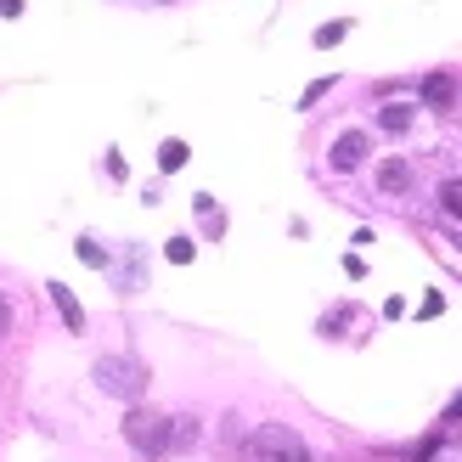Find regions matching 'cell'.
Here are the masks:
<instances>
[{"label": "cell", "instance_id": "obj_10", "mask_svg": "<svg viewBox=\"0 0 462 462\" xmlns=\"http://www.w3.org/2000/svg\"><path fill=\"white\" fill-rule=\"evenodd\" d=\"M170 265H192V237H170Z\"/></svg>", "mask_w": 462, "mask_h": 462}, {"label": "cell", "instance_id": "obj_11", "mask_svg": "<svg viewBox=\"0 0 462 462\" xmlns=\"http://www.w3.org/2000/svg\"><path fill=\"white\" fill-rule=\"evenodd\" d=\"M440 203H446V209L462 220V180H446V187H440Z\"/></svg>", "mask_w": 462, "mask_h": 462}, {"label": "cell", "instance_id": "obj_9", "mask_svg": "<svg viewBox=\"0 0 462 462\" xmlns=\"http://www.w3.org/2000/svg\"><path fill=\"white\" fill-rule=\"evenodd\" d=\"M187 164V142H164L158 147V170H180Z\"/></svg>", "mask_w": 462, "mask_h": 462}, {"label": "cell", "instance_id": "obj_12", "mask_svg": "<svg viewBox=\"0 0 462 462\" xmlns=\"http://www.w3.org/2000/svg\"><path fill=\"white\" fill-rule=\"evenodd\" d=\"M192 440H198V423L192 418H175V451H187Z\"/></svg>", "mask_w": 462, "mask_h": 462}, {"label": "cell", "instance_id": "obj_3", "mask_svg": "<svg viewBox=\"0 0 462 462\" xmlns=\"http://www.w3.org/2000/svg\"><path fill=\"white\" fill-rule=\"evenodd\" d=\"M97 383L107 395H119V401H135L147 389V373L135 361H125V356H107V361H97Z\"/></svg>", "mask_w": 462, "mask_h": 462}, {"label": "cell", "instance_id": "obj_6", "mask_svg": "<svg viewBox=\"0 0 462 462\" xmlns=\"http://www.w3.org/2000/svg\"><path fill=\"white\" fill-rule=\"evenodd\" d=\"M423 102H429V107H451V102H457V85H451L446 74H429V79H423Z\"/></svg>", "mask_w": 462, "mask_h": 462}, {"label": "cell", "instance_id": "obj_5", "mask_svg": "<svg viewBox=\"0 0 462 462\" xmlns=\"http://www.w3.org/2000/svg\"><path fill=\"white\" fill-rule=\"evenodd\" d=\"M378 187L383 192H406L411 187V164H406V158H383V164H378Z\"/></svg>", "mask_w": 462, "mask_h": 462}, {"label": "cell", "instance_id": "obj_4", "mask_svg": "<svg viewBox=\"0 0 462 462\" xmlns=\"http://www.w3.org/2000/svg\"><path fill=\"white\" fill-rule=\"evenodd\" d=\"M361 158H366V135L361 130H344L338 142H333V170H356Z\"/></svg>", "mask_w": 462, "mask_h": 462}, {"label": "cell", "instance_id": "obj_15", "mask_svg": "<svg viewBox=\"0 0 462 462\" xmlns=\"http://www.w3.org/2000/svg\"><path fill=\"white\" fill-rule=\"evenodd\" d=\"M0 12H6V17H23V0H0Z\"/></svg>", "mask_w": 462, "mask_h": 462}, {"label": "cell", "instance_id": "obj_13", "mask_svg": "<svg viewBox=\"0 0 462 462\" xmlns=\"http://www.w3.org/2000/svg\"><path fill=\"white\" fill-rule=\"evenodd\" d=\"M344 40V23H321L316 29V45H338Z\"/></svg>", "mask_w": 462, "mask_h": 462}, {"label": "cell", "instance_id": "obj_16", "mask_svg": "<svg viewBox=\"0 0 462 462\" xmlns=\"http://www.w3.org/2000/svg\"><path fill=\"white\" fill-rule=\"evenodd\" d=\"M0 333H6V299H0Z\"/></svg>", "mask_w": 462, "mask_h": 462}, {"label": "cell", "instance_id": "obj_7", "mask_svg": "<svg viewBox=\"0 0 462 462\" xmlns=\"http://www.w3.org/2000/svg\"><path fill=\"white\" fill-rule=\"evenodd\" d=\"M51 299H57V310H62V321H68V328H74V333H79V328H85V310H79V299H74V293H68L62 282H51Z\"/></svg>", "mask_w": 462, "mask_h": 462}, {"label": "cell", "instance_id": "obj_17", "mask_svg": "<svg viewBox=\"0 0 462 462\" xmlns=\"http://www.w3.org/2000/svg\"><path fill=\"white\" fill-rule=\"evenodd\" d=\"M457 411H462V401H457Z\"/></svg>", "mask_w": 462, "mask_h": 462}, {"label": "cell", "instance_id": "obj_8", "mask_svg": "<svg viewBox=\"0 0 462 462\" xmlns=\"http://www.w3.org/2000/svg\"><path fill=\"white\" fill-rule=\"evenodd\" d=\"M378 125H383L389 135H406V130H411V107H406V102H389V107H378Z\"/></svg>", "mask_w": 462, "mask_h": 462}, {"label": "cell", "instance_id": "obj_1", "mask_svg": "<svg viewBox=\"0 0 462 462\" xmlns=\"http://www.w3.org/2000/svg\"><path fill=\"white\" fill-rule=\"evenodd\" d=\"M125 440L142 457H164L175 451V418H158V411H130L125 418Z\"/></svg>", "mask_w": 462, "mask_h": 462}, {"label": "cell", "instance_id": "obj_2", "mask_svg": "<svg viewBox=\"0 0 462 462\" xmlns=\"http://www.w3.org/2000/svg\"><path fill=\"white\" fill-rule=\"evenodd\" d=\"M254 462H310V451H305V440H299L293 429H282V423H265V429H254Z\"/></svg>", "mask_w": 462, "mask_h": 462}, {"label": "cell", "instance_id": "obj_14", "mask_svg": "<svg viewBox=\"0 0 462 462\" xmlns=\"http://www.w3.org/2000/svg\"><path fill=\"white\" fill-rule=\"evenodd\" d=\"M79 260H85V265H107V254H102L97 243H79Z\"/></svg>", "mask_w": 462, "mask_h": 462}]
</instances>
